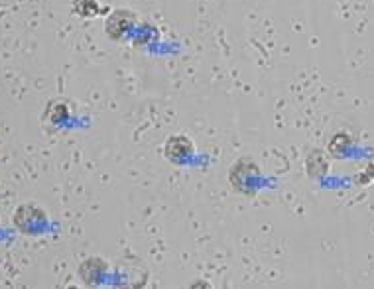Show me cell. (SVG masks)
Segmentation results:
<instances>
[{
  "instance_id": "cell-1",
  "label": "cell",
  "mask_w": 374,
  "mask_h": 289,
  "mask_svg": "<svg viewBox=\"0 0 374 289\" xmlns=\"http://www.w3.org/2000/svg\"><path fill=\"white\" fill-rule=\"evenodd\" d=\"M46 223H48L46 211H42L40 206L36 205L18 206L16 213L12 216V224L20 232H24V234H38Z\"/></svg>"
},
{
  "instance_id": "cell-2",
  "label": "cell",
  "mask_w": 374,
  "mask_h": 289,
  "mask_svg": "<svg viewBox=\"0 0 374 289\" xmlns=\"http://www.w3.org/2000/svg\"><path fill=\"white\" fill-rule=\"evenodd\" d=\"M136 22H138V18H136V14H134L133 10H115V12L107 18V36L118 41L125 33H128L133 30Z\"/></svg>"
},
{
  "instance_id": "cell-3",
  "label": "cell",
  "mask_w": 374,
  "mask_h": 289,
  "mask_svg": "<svg viewBox=\"0 0 374 289\" xmlns=\"http://www.w3.org/2000/svg\"><path fill=\"white\" fill-rule=\"evenodd\" d=\"M195 152V144L189 136L185 134H175L170 136L164 144V156L172 162H182L185 157H189Z\"/></svg>"
},
{
  "instance_id": "cell-4",
  "label": "cell",
  "mask_w": 374,
  "mask_h": 289,
  "mask_svg": "<svg viewBox=\"0 0 374 289\" xmlns=\"http://www.w3.org/2000/svg\"><path fill=\"white\" fill-rule=\"evenodd\" d=\"M105 272H107V264L100 258H87L83 264H81V268H79V275H81V280L87 285L97 283Z\"/></svg>"
},
{
  "instance_id": "cell-5",
  "label": "cell",
  "mask_w": 374,
  "mask_h": 289,
  "mask_svg": "<svg viewBox=\"0 0 374 289\" xmlns=\"http://www.w3.org/2000/svg\"><path fill=\"white\" fill-rule=\"evenodd\" d=\"M69 118V107L63 100H53L50 103V107L46 108L43 112V120H48L51 124H61Z\"/></svg>"
},
{
  "instance_id": "cell-6",
  "label": "cell",
  "mask_w": 374,
  "mask_h": 289,
  "mask_svg": "<svg viewBox=\"0 0 374 289\" xmlns=\"http://www.w3.org/2000/svg\"><path fill=\"white\" fill-rule=\"evenodd\" d=\"M327 157H325L323 152H319V149H313L308 157V172L311 177H321V175L327 174Z\"/></svg>"
},
{
  "instance_id": "cell-7",
  "label": "cell",
  "mask_w": 374,
  "mask_h": 289,
  "mask_svg": "<svg viewBox=\"0 0 374 289\" xmlns=\"http://www.w3.org/2000/svg\"><path fill=\"white\" fill-rule=\"evenodd\" d=\"M99 2L97 0H73V12L81 18H95L99 14Z\"/></svg>"
}]
</instances>
